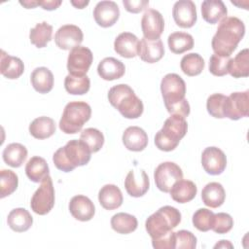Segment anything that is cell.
Masks as SVG:
<instances>
[{"label": "cell", "instance_id": "cell-1", "mask_svg": "<svg viewBox=\"0 0 249 249\" xmlns=\"http://www.w3.org/2000/svg\"><path fill=\"white\" fill-rule=\"evenodd\" d=\"M245 34V25L236 17L223 18L212 38L211 46L215 54L231 56Z\"/></svg>", "mask_w": 249, "mask_h": 249}, {"label": "cell", "instance_id": "cell-2", "mask_svg": "<svg viewBox=\"0 0 249 249\" xmlns=\"http://www.w3.org/2000/svg\"><path fill=\"white\" fill-rule=\"evenodd\" d=\"M90 155L91 152L85 142L73 139L54 152L53 161L57 169L70 172L78 166L86 165L90 160Z\"/></svg>", "mask_w": 249, "mask_h": 249}, {"label": "cell", "instance_id": "cell-3", "mask_svg": "<svg viewBox=\"0 0 249 249\" xmlns=\"http://www.w3.org/2000/svg\"><path fill=\"white\" fill-rule=\"evenodd\" d=\"M108 100L126 119H137L142 115L144 110L141 99L125 84H119L112 87L108 91Z\"/></svg>", "mask_w": 249, "mask_h": 249}, {"label": "cell", "instance_id": "cell-4", "mask_svg": "<svg viewBox=\"0 0 249 249\" xmlns=\"http://www.w3.org/2000/svg\"><path fill=\"white\" fill-rule=\"evenodd\" d=\"M188 124L185 118L177 115H171L165 120L162 127L155 135V145L160 151H173L180 140L186 135Z\"/></svg>", "mask_w": 249, "mask_h": 249}, {"label": "cell", "instance_id": "cell-5", "mask_svg": "<svg viewBox=\"0 0 249 249\" xmlns=\"http://www.w3.org/2000/svg\"><path fill=\"white\" fill-rule=\"evenodd\" d=\"M181 222L180 211L169 205L160 207L150 215L145 223V228L152 239H157L171 231Z\"/></svg>", "mask_w": 249, "mask_h": 249}, {"label": "cell", "instance_id": "cell-6", "mask_svg": "<svg viewBox=\"0 0 249 249\" xmlns=\"http://www.w3.org/2000/svg\"><path fill=\"white\" fill-rule=\"evenodd\" d=\"M90 116L91 108L87 102L71 101L64 107L59 121V128L66 134H75L82 129Z\"/></svg>", "mask_w": 249, "mask_h": 249}, {"label": "cell", "instance_id": "cell-7", "mask_svg": "<svg viewBox=\"0 0 249 249\" xmlns=\"http://www.w3.org/2000/svg\"><path fill=\"white\" fill-rule=\"evenodd\" d=\"M160 91L166 109L179 104L185 99V81L175 73L166 74L160 82Z\"/></svg>", "mask_w": 249, "mask_h": 249}, {"label": "cell", "instance_id": "cell-8", "mask_svg": "<svg viewBox=\"0 0 249 249\" xmlns=\"http://www.w3.org/2000/svg\"><path fill=\"white\" fill-rule=\"evenodd\" d=\"M54 205V188L53 180L48 175L41 182L40 187L33 194L30 201V207L38 215L48 214Z\"/></svg>", "mask_w": 249, "mask_h": 249}, {"label": "cell", "instance_id": "cell-9", "mask_svg": "<svg viewBox=\"0 0 249 249\" xmlns=\"http://www.w3.org/2000/svg\"><path fill=\"white\" fill-rule=\"evenodd\" d=\"M154 179L158 189L163 193H169L172 186L183 179L181 167L172 161H164L157 166L154 172Z\"/></svg>", "mask_w": 249, "mask_h": 249}, {"label": "cell", "instance_id": "cell-10", "mask_svg": "<svg viewBox=\"0 0 249 249\" xmlns=\"http://www.w3.org/2000/svg\"><path fill=\"white\" fill-rule=\"evenodd\" d=\"M249 114V90L235 91L227 96L224 104V116L232 121L247 117Z\"/></svg>", "mask_w": 249, "mask_h": 249}, {"label": "cell", "instance_id": "cell-11", "mask_svg": "<svg viewBox=\"0 0 249 249\" xmlns=\"http://www.w3.org/2000/svg\"><path fill=\"white\" fill-rule=\"evenodd\" d=\"M93 60L91 51L83 46H79L70 51L67 58V70L69 74L75 76L87 75Z\"/></svg>", "mask_w": 249, "mask_h": 249}, {"label": "cell", "instance_id": "cell-12", "mask_svg": "<svg viewBox=\"0 0 249 249\" xmlns=\"http://www.w3.org/2000/svg\"><path fill=\"white\" fill-rule=\"evenodd\" d=\"M144 38L150 41L160 39L164 29V19L161 14L154 9H147L141 19Z\"/></svg>", "mask_w": 249, "mask_h": 249}, {"label": "cell", "instance_id": "cell-13", "mask_svg": "<svg viewBox=\"0 0 249 249\" xmlns=\"http://www.w3.org/2000/svg\"><path fill=\"white\" fill-rule=\"evenodd\" d=\"M83 39V31L74 24L62 25L54 34V42L61 50H73L80 46Z\"/></svg>", "mask_w": 249, "mask_h": 249}, {"label": "cell", "instance_id": "cell-14", "mask_svg": "<svg viewBox=\"0 0 249 249\" xmlns=\"http://www.w3.org/2000/svg\"><path fill=\"white\" fill-rule=\"evenodd\" d=\"M201 164L208 174L219 175L226 169L227 158L221 149L207 147L201 154Z\"/></svg>", "mask_w": 249, "mask_h": 249}, {"label": "cell", "instance_id": "cell-15", "mask_svg": "<svg viewBox=\"0 0 249 249\" xmlns=\"http://www.w3.org/2000/svg\"><path fill=\"white\" fill-rule=\"evenodd\" d=\"M175 23L182 28H190L196 22V5L191 0H179L175 2L172 9Z\"/></svg>", "mask_w": 249, "mask_h": 249}, {"label": "cell", "instance_id": "cell-16", "mask_svg": "<svg viewBox=\"0 0 249 249\" xmlns=\"http://www.w3.org/2000/svg\"><path fill=\"white\" fill-rule=\"evenodd\" d=\"M120 17V9L114 1L104 0L96 4L93 10L95 22L101 27H110L114 25Z\"/></svg>", "mask_w": 249, "mask_h": 249}, {"label": "cell", "instance_id": "cell-17", "mask_svg": "<svg viewBox=\"0 0 249 249\" xmlns=\"http://www.w3.org/2000/svg\"><path fill=\"white\" fill-rule=\"evenodd\" d=\"M69 211L76 220L87 222L93 218L95 207L93 202L88 196L78 195L71 198L69 202Z\"/></svg>", "mask_w": 249, "mask_h": 249}, {"label": "cell", "instance_id": "cell-18", "mask_svg": "<svg viewBox=\"0 0 249 249\" xmlns=\"http://www.w3.org/2000/svg\"><path fill=\"white\" fill-rule=\"evenodd\" d=\"M150 187L149 177L144 170H140L138 176L134 170H130L124 180V188L126 193L133 197L144 196Z\"/></svg>", "mask_w": 249, "mask_h": 249}, {"label": "cell", "instance_id": "cell-19", "mask_svg": "<svg viewBox=\"0 0 249 249\" xmlns=\"http://www.w3.org/2000/svg\"><path fill=\"white\" fill-rule=\"evenodd\" d=\"M139 40L130 32H123L117 36L114 42L115 52L123 57L132 58L138 55Z\"/></svg>", "mask_w": 249, "mask_h": 249}, {"label": "cell", "instance_id": "cell-20", "mask_svg": "<svg viewBox=\"0 0 249 249\" xmlns=\"http://www.w3.org/2000/svg\"><path fill=\"white\" fill-rule=\"evenodd\" d=\"M163 54L164 47L160 39L150 41L146 38H142L139 41L138 55L143 61L148 63H155L160 60Z\"/></svg>", "mask_w": 249, "mask_h": 249}, {"label": "cell", "instance_id": "cell-21", "mask_svg": "<svg viewBox=\"0 0 249 249\" xmlns=\"http://www.w3.org/2000/svg\"><path fill=\"white\" fill-rule=\"evenodd\" d=\"M123 143L127 150L140 152L148 145V135L139 126H128L123 133Z\"/></svg>", "mask_w": 249, "mask_h": 249}, {"label": "cell", "instance_id": "cell-22", "mask_svg": "<svg viewBox=\"0 0 249 249\" xmlns=\"http://www.w3.org/2000/svg\"><path fill=\"white\" fill-rule=\"evenodd\" d=\"M124 64L115 57L103 58L97 66L98 75L106 81H113L122 78L124 75Z\"/></svg>", "mask_w": 249, "mask_h": 249}, {"label": "cell", "instance_id": "cell-23", "mask_svg": "<svg viewBox=\"0 0 249 249\" xmlns=\"http://www.w3.org/2000/svg\"><path fill=\"white\" fill-rule=\"evenodd\" d=\"M98 200L104 209L114 210L122 205L124 197L119 187L113 184H106L99 190Z\"/></svg>", "mask_w": 249, "mask_h": 249}, {"label": "cell", "instance_id": "cell-24", "mask_svg": "<svg viewBox=\"0 0 249 249\" xmlns=\"http://www.w3.org/2000/svg\"><path fill=\"white\" fill-rule=\"evenodd\" d=\"M227 7L221 0H205L201 3L202 18L210 24L221 21L227 17Z\"/></svg>", "mask_w": 249, "mask_h": 249}, {"label": "cell", "instance_id": "cell-25", "mask_svg": "<svg viewBox=\"0 0 249 249\" xmlns=\"http://www.w3.org/2000/svg\"><path fill=\"white\" fill-rule=\"evenodd\" d=\"M24 71V64L22 60L17 56H12L1 51L0 72L8 79L15 80L19 78Z\"/></svg>", "mask_w": 249, "mask_h": 249}, {"label": "cell", "instance_id": "cell-26", "mask_svg": "<svg viewBox=\"0 0 249 249\" xmlns=\"http://www.w3.org/2000/svg\"><path fill=\"white\" fill-rule=\"evenodd\" d=\"M172 199L178 203H187L195 198L197 193L196 185L191 180L177 181L169 191Z\"/></svg>", "mask_w": 249, "mask_h": 249}, {"label": "cell", "instance_id": "cell-27", "mask_svg": "<svg viewBox=\"0 0 249 249\" xmlns=\"http://www.w3.org/2000/svg\"><path fill=\"white\" fill-rule=\"evenodd\" d=\"M225 198L226 192L223 186L218 182H210L206 184L201 191V199L208 207H220L224 203Z\"/></svg>", "mask_w": 249, "mask_h": 249}, {"label": "cell", "instance_id": "cell-28", "mask_svg": "<svg viewBox=\"0 0 249 249\" xmlns=\"http://www.w3.org/2000/svg\"><path fill=\"white\" fill-rule=\"evenodd\" d=\"M32 87L39 93H48L53 87V75L47 67L35 68L30 76Z\"/></svg>", "mask_w": 249, "mask_h": 249}, {"label": "cell", "instance_id": "cell-29", "mask_svg": "<svg viewBox=\"0 0 249 249\" xmlns=\"http://www.w3.org/2000/svg\"><path fill=\"white\" fill-rule=\"evenodd\" d=\"M7 223L14 231L23 232L31 228L33 218L25 208H15L9 213Z\"/></svg>", "mask_w": 249, "mask_h": 249}, {"label": "cell", "instance_id": "cell-30", "mask_svg": "<svg viewBox=\"0 0 249 249\" xmlns=\"http://www.w3.org/2000/svg\"><path fill=\"white\" fill-rule=\"evenodd\" d=\"M56 126L54 121L46 116L38 117L29 124V132L36 139H46L55 132Z\"/></svg>", "mask_w": 249, "mask_h": 249}, {"label": "cell", "instance_id": "cell-31", "mask_svg": "<svg viewBox=\"0 0 249 249\" xmlns=\"http://www.w3.org/2000/svg\"><path fill=\"white\" fill-rule=\"evenodd\" d=\"M50 169L45 159L35 156L32 157L25 165V173L29 180L39 183L49 175Z\"/></svg>", "mask_w": 249, "mask_h": 249}, {"label": "cell", "instance_id": "cell-32", "mask_svg": "<svg viewBox=\"0 0 249 249\" xmlns=\"http://www.w3.org/2000/svg\"><path fill=\"white\" fill-rule=\"evenodd\" d=\"M3 160L12 167H19L27 158V149L20 143H11L2 153Z\"/></svg>", "mask_w": 249, "mask_h": 249}, {"label": "cell", "instance_id": "cell-33", "mask_svg": "<svg viewBox=\"0 0 249 249\" xmlns=\"http://www.w3.org/2000/svg\"><path fill=\"white\" fill-rule=\"evenodd\" d=\"M228 73L233 78L249 76V51L241 50L233 58H231L228 66Z\"/></svg>", "mask_w": 249, "mask_h": 249}, {"label": "cell", "instance_id": "cell-34", "mask_svg": "<svg viewBox=\"0 0 249 249\" xmlns=\"http://www.w3.org/2000/svg\"><path fill=\"white\" fill-rule=\"evenodd\" d=\"M167 44L173 53L180 54L193 49L194 38L187 32H173L168 36Z\"/></svg>", "mask_w": 249, "mask_h": 249}, {"label": "cell", "instance_id": "cell-35", "mask_svg": "<svg viewBox=\"0 0 249 249\" xmlns=\"http://www.w3.org/2000/svg\"><path fill=\"white\" fill-rule=\"evenodd\" d=\"M137 226L138 222L136 217L128 213L120 212L111 218V227L118 233H130L137 229Z\"/></svg>", "mask_w": 249, "mask_h": 249}, {"label": "cell", "instance_id": "cell-36", "mask_svg": "<svg viewBox=\"0 0 249 249\" xmlns=\"http://www.w3.org/2000/svg\"><path fill=\"white\" fill-rule=\"evenodd\" d=\"M53 26L47 21L37 23L30 29L29 39L30 42L37 48H44L52 40Z\"/></svg>", "mask_w": 249, "mask_h": 249}, {"label": "cell", "instance_id": "cell-37", "mask_svg": "<svg viewBox=\"0 0 249 249\" xmlns=\"http://www.w3.org/2000/svg\"><path fill=\"white\" fill-rule=\"evenodd\" d=\"M64 88L70 94L82 95L89 90L90 81L87 75L75 76L68 74L64 80Z\"/></svg>", "mask_w": 249, "mask_h": 249}, {"label": "cell", "instance_id": "cell-38", "mask_svg": "<svg viewBox=\"0 0 249 249\" xmlns=\"http://www.w3.org/2000/svg\"><path fill=\"white\" fill-rule=\"evenodd\" d=\"M180 67L187 76H196L199 75L204 68V59L198 53H191L182 57Z\"/></svg>", "mask_w": 249, "mask_h": 249}, {"label": "cell", "instance_id": "cell-39", "mask_svg": "<svg viewBox=\"0 0 249 249\" xmlns=\"http://www.w3.org/2000/svg\"><path fill=\"white\" fill-rule=\"evenodd\" d=\"M80 140L88 145L91 153H96L104 144V135L97 128L89 127L81 132Z\"/></svg>", "mask_w": 249, "mask_h": 249}, {"label": "cell", "instance_id": "cell-40", "mask_svg": "<svg viewBox=\"0 0 249 249\" xmlns=\"http://www.w3.org/2000/svg\"><path fill=\"white\" fill-rule=\"evenodd\" d=\"M18 175L10 169H2L0 171V197L4 198L12 195L18 188Z\"/></svg>", "mask_w": 249, "mask_h": 249}, {"label": "cell", "instance_id": "cell-41", "mask_svg": "<svg viewBox=\"0 0 249 249\" xmlns=\"http://www.w3.org/2000/svg\"><path fill=\"white\" fill-rule=\"evenodd\" d=\"M215 214L207 208H199L193 215V225L200 231H208L212 229Z\"/></svg>", "mask_w": 249, "mask_h": 249}, {"label": "cell", "instance_id": "cell-42", "mask_svg": "<svg viewBox=\"0 0 249 249\" xmlns=\"http://www.w3.org/2000/svg\"><path fill=\"white\" fill-rule=\"evenodd\" d=\"M227 96L222 93L211 94L206 101L207 112L214 118L223 119L224 116V104Z\"/></svg>", "mask_w": 249, "mask_h": 249}, {"label": "cell", "instance_id": "cell-43", "mask_svg": "<svg viewBox=\"0 0 249 249\" xmlns=\"http://www.w3.org/2000/svg\"><path fill=\"white\" fill-rule=\"evenodd\" d=\"M231 56H220L212 54L209 59V71L214 76H225L228 74V66Z\"/></svg>", "mask_w": 249, "mask_h": 249}, {"label": "cell", "instance_id": "cell-44", "mask_svg": "<svg viewBox=\"0 0 249 249\" xmlns=\"http://www.w3.org/2000/svg\"><path fill=\"white\" fill-rule=\"evenodd\" d=\"M233 226V219L228 213L220 212L215 214L214 223L212 227V231L219 234H224L229 232Z\"/></svg>", "mask_w": 249, "mask_h": 249}, {"label": "cell", "instance_id": "cell-45", "mask_svg": "<svg viewBox=\"0 0 249 249\" xmlns=\"http://www.w3.org/2000/svg\"><path fill=\"white\" fill-rule=\"evenodd\" d=\"M196 247V235L186 230H180L175 232L176 249H195Z\"/></svg>", "mask_w": 249, "mask_h": 249}, {"label": "cell", "instance_id": "cell-46", "mask_svg": "<svg viewBox=\"0 0 249 249\" xmlns=\"http://www.w3.org/2000/svg\"><path fill=\"white\" fill-rule=\"evenodd\" d=\"M152 245L156 249H174L175 248V232L172 231L157 239H152Z\"/></svg>", "mask_w": 249, "mask_h": 249}, {"label": "cell", "instance_id": "cell-47", "mask_svg": "<svg viewBox=\"0 0 249 249\" xmlns=\"http://www.w3.org/2000/svg\"><path fill=\"white\" fill-rule=\"evenodd\" d=\"M123 4L124 6V9L127 12L137 14L148 7L149 1L148 0H123Z\"/></svg>", "mask_w": 249, "mask_h": 249}, {"label": "cell", "instance_id": "cell-48", "mask_svg": "<svg viewBox=\"0 0 249 249\" xmlns=\"http://www.w3.org/2000/svg\"><path fill=\"white\" fill-rule=\"evenodd\" d=\"M61 5L60 0H42L38 1V6H41L44 10L53 11L57 9Z\"/></svg>", "mask_w": 249, "mask_h": 249}, {"label": "cell", "instance_id": "cell-49", "mask_svg": "<svg viewBox=\"0 0 249 249\" xmlns=\"http://www.w3.org/2000/svg\"><path fill=\"white\" fill-rule=\"evenodd\" d=\"M19 4L22 5L23 7H25L26 9H32L38 6V1L35 0H26V1H19Z\"/></svg>", "mask_w": 249, "mask_h": 249}, {"label": "cell", "instance_id": "cell-50", "mask_svg": "<svg viewBox=\"0 0 249 249\" xmlns=\"http://www.w3.org/2000/svg\"><path fill=\"white\" fill-rule=\"evenodd\" d=\"M70 2H71V4H72L75 8H77V9H83V8H85L87 5H89V3L88 0H87V1H85V0H78V1L71 0Z\"/></svg>", "mask_w": 249, "mask_h": 249}, {"label": "cell", "instance_id": "cell-51", "mask_svg": "<svg viewBox=\"0 0 249 249\" xmlns=\"http://www.w3.org/2000/svg\"><path fill=\"white\" fill-rule=\"evenodd\" d=\"M227 247L232 248V244L229 240H220V242L214 246V248H227Z\"/></svg>", "mask_w": 249, "mask_h": 249}]
</instances>
